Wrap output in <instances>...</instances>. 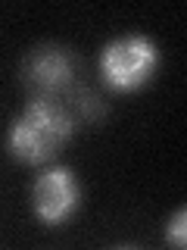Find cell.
Wrapping results in <instances>:
<instances>
[{
    "instance_id": "obj_1",
    "label": "cell",
    "mask_w": 187,
    "mask_h": 250,
    "mask_svg": "<svg viewBox=\"0 0 187 250\" xmlns=\"http://www.w3.org/2000/svg\"><path fill=\"white\" fill-rule=\"evenodd\" d=\"M75 131V119L59 100H31L25 113L10 125L6 147L16 160L41 166L50 163Z\"/></svg>"
},
{
    "instance_id": "obj_2",
    "label": "cell",
    "mask_w": 187,
    "mask_h": 250,
    "mask_svg": "<svg viewBox=\"0 0 187 250\" xmlns=\"http://www.w3.org/2000/svg\"><path fill=\"white\" fill-rule=\"evenodd\" d=\"M156 44L144 35L119 38L103 50L100 57V72H103L106 84L115 91H134L156 69Z\"/></svg>"
},
{
    "instance_id": "obj_3",
    "label": "cell",
    "mask_w": 187,
    "mask_h": 250,
    "mask_svg": "<svg viewBox=\"0 0 187 250\" xmlns=\"http://www.w3.org/2000/svg\"><path fill=\"white\" fill-rule=\"evenodd\" d=\"M25 84L35 100H56L72 88V57L62 47H37L25 60Z\"/></svg>"
},
{
    "instance_id": "obj_4",
    "label": "cell",
    "mask_w": 187,
    "mask_h": 250,
    "mask_svg": "<svg viewBox=\"0 0 187 250\" xmlns=\"http://www.w3.org/2000/svg\"><path fill=\"white\" fill-rule=\"evenodd\" d=\"M31 203L41 222L47 225H59L72 216V209L78 207V182L69 169H50L35 182L31 191Z\"/></svg>"
},
{
    "instance_id": "obj_5",
    "label": "cell",
    "mask_w": 187,
    "mask_h": 250,
    "mask_svg": "<svg viewBox=\"0 0 187 250\" xmlns=\"http://www.w3.org/2000/svg\"><path fill=\"white\" fill-rule=\"evenodd\" d=\"M184 225H187V213L181 209V213H178V216L168 222V244H175V247H184V244H187Z\"/></svg>"
}]
</instances>
